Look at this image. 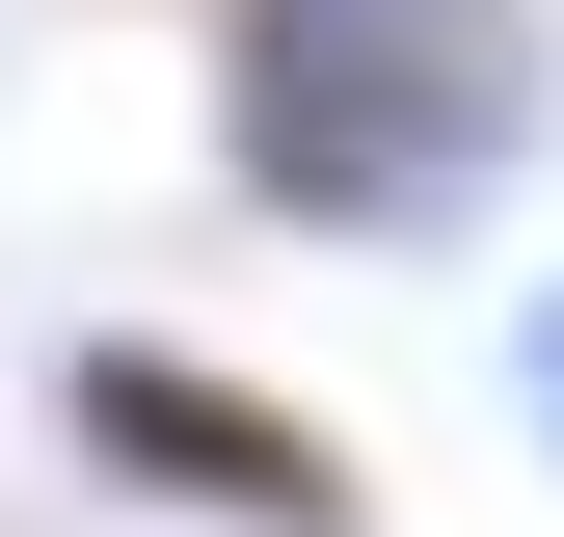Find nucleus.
Returning <instances> with one entry per match:
<instances>
[{"instance_id": "1", "label": "nucleus", "mask_w": 564, "mask_h": 537, "mask_svg": "<svg viewBox=\"0 0 564 537\" xmlns=\"http://www.w3.org/2000/svg\"><path fill=\"white\" fill-rule=\"evenodd\" d=\"M538 81H564L538 0H242V28H216L242 188H269V216H349V242L457 216V188L538 134Z\"/></svg>"}, {"instance_id": "2", "label": "nucleus", "mask_w": 564, "mask_h": 537, "mask_svg": "<svg viewBox=\"0 0 564 537\" xmlns=\"http://www.w3.org/2000/svg\"><path fill=\"white\" fill-rule=\"evenodd\" d=\"M82 430L134 457V484H188V511H242V537H349V457L296 430V403H216V376H162V350H108V376H82Z\"/></svg>"}, {"instance_id": "3", "label": "nucleus", "mask_w": 564, "mask_h": 537, "mask_svg": "<svg viewBox=\"0 0 564 537\" xmlns=\"http://www.w3.org/2000/svg\"><path fill=\"white\" fill-rule=\"evenodd\" d=\"M538 430H564V296H538Z\"/></svg>"}]
</instances>
